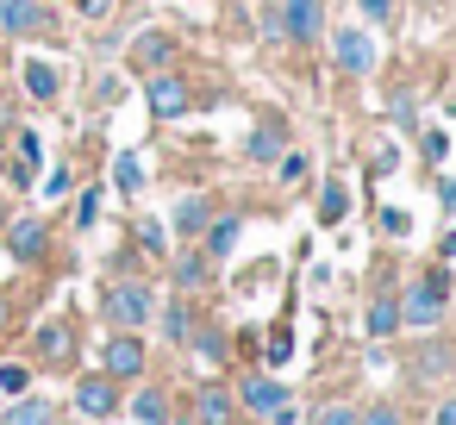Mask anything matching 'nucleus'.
<instances>
[{
  "mask_svg": "<svg viewBox=\"0 0 456 425\" xmlns=\"http://www.w3.org/2000/svg\"><path fill=\"white\" fill-rule=\"evenodd\" d=\"M76 406H82L88 419H113V406H119L113 375H82V381H76Z\"/></svg>",
  "mask_w": 456,
  "mask_h": 425,
  "instance_id": "7",
  "label": "nucleus"
},
{
  "mask_svg": "<svg viewBox=\"0 0 456 425\" xmlns=\"http://www.w3.org/2000/svg\"><path fill=\"white\" fill-rule=\"evenodd\" d=\"M175 225H182V232H207V200H200V194H194V200H182Z\"/></svg>",
  "mask_w": 456,
  "mask_h": 425,
  "instance_id": "22",
  "label": "nucleus"
},
{
  "mask_svg": "<svg viewBox=\"0 0 456 425\" xmlns=\"http://www.w3.org/2000/svg\"><path fill=\"white\" fill-rule=\"evenodd\" d=\"M331 57H338L344 76H369L375 69V38L362 26H344V32H331Z\"/></svg>",
  "mask_w": 456,
  "mask_h": 425,
  "instance_id": "4",
  "label": "nucleus"
},
{
  "mask_svg": "<svg viewBox=\"0 0 456 425\" xmlns=\"http://www.w3.org/2000/svg\"><path fill=\"white\" fill-rule=\"evenodd\" d=\"M313 425H356V413H350V406H325Z\"/></svg>",
  "mask_w": 456,
  "mask_h": 425,
  "instance_id": "30",
  "label": "nucleus"
},
{
  "mask_svg": "<svg viewBox=\"0 0 456 425\" xmlns=\"http://www.w3.org/2000/svg\"><path fill=\"white\" fill-rule=\"evenodd\" d=\"M13 425H51V406L45 400H20L13 406Z\"/></svg>",
  "mask_w": 456,
  "mask_h": 425,
  "instance_id": "26",
  "label": "nucleus"
},
{
  "mask_svg": "<svg viewBox=\"0 0 456 425\" xmlns=\"http://www.w3.org/2000/svg\"><path fill=\"white\" fill-rule=\"evenodd\" d=\"M45 219H13L7 225V250H13V263H38L45 257Z\"/></svg>",
  "mask_w": 456,
  "mask_h": 425,
  "instance_id": "9",
  "label": "nucleus"
},
{
  "mask_svg": "<svg viewBox=\"0 0 456 425\" xmlns=\"http://www.w3.org/2000/svg\"><path fill=\"white\" fill-rule=\"evenodd\" d=\"M238 232H244L238 219H219V225H207V257H213V263H219V257H232V250H238Z\"/></svg>",
  "mask_w": 456,
  "mask_h": 425,
  "instance_id": "16",
  "label": "nucleus"
},
{
  "mask_svg": "<svg viewBox=\"0 0 456 425\" xmlns=\"http://www.w3.org/2000/svg\"><path fill=\"white\" fill-rule=\"evenodd\" d=\"M400 331V300L394 294H375L369 300V338H394Z\"/></svg>",
  "mask_w": 456,
  "mask_h": 425,
  "instance_id": "14",
  "label": "nucleus"
},
{
  "mask_svg": "<svg viewBox=\"0 0 456 425\" xmlns=\"http://www.w3.org/2000/svg\"><path fill=\"white\" fill-rule=\"evenodd\" d=\"M238 400H244V413H256V419H275V413L288 406V388H281L275 375H250V381L238 388Z\"/></svg>",
  "mask_w": 456,
  "mask_h": 425,
  "instance_id": "6",
  "label": "nucleus"
},
{
  "mask_svg": "<svg viewBox=\"0 0 456 425\" xmlns=\"http://www.w3.org/2000/svg\"><path fill=\"white\" fill-rule=\"evenodd\" d=\"M138 238H144V250H169V232H163L157 219H144V225H138Z\"/></svg>",
  "mask_w": 456,
  "mask_h": 425,
  "instance_id": "27",
  "label": "nucleus"
},
{
  "mask_svg": "<svg viewBox=\"0 0 456 425\" xmlns=\"http://www.w3.org/2000/svg\"><path fill=\"white\" fill-rule=\"evenodd\" d=\"M0 232H7V207H0Z\"/></svg>",
  "mask_w": 456,
  "mask_h": 425,
  "instance_id": "40",
  "label": "nucleus"
},
{
  "mask_svg": "<svg viewBox=\"0 0 456 425\" xmlns=\"http://www.w3.org/2000/svg\"><path fill=\"white\" fill-rule=\"evenodd\" d=\"M20 76H26V94H32V101H57V94H63V76H57V63H45V57H32Z\"/></svg>",
  "mask_w": 456,
  "mask_h": 425,
  "instance_id": "12",
  "label": "nucleus"
},
{
  "mask_svg": "<svg viewBox=\"0 0 456 425\" xmlns=\"http://www.w3.org/2000/svg\"><path fill=\"white\" fill-rule=\"evenodd\" d=\"M238 419V400L225 394V388H200V400H194V425H232Z\"/></svg>",
  "mask_w": 456,
  "mask_h": 425,
  "instance_id": "11",
  "label": "nucleus"
},
{
  "mask_svg": "<svg viewBox=\"0 0 456 425\" xmlns=\"http://www.w3.org/2000/svg\"><path fill=\"white\" fill-rule=\"evenodd\" d=\"M281 157V132H256L250 138V163H275Z\"/></svg>",
  "mask_w": 456,
  "mask_h": 425,
  "instance_id": "21",
  "label": "nucleus"
},
{
  "mask_svg": "<svg viewBox=\"0 0 456 425\" xmlns=\"http://www.w3.org/2000/svg\"><path fill=\"white\" fill-rule=\"evenodd\" d=\"M51 26L57 20H51L45 0H0V32H7V38H38Z\"/></svg>",
  "mask_w": 456,
  "mask_h": 425,
  "instance_id": "3",
  "label": "nucleus"
},
{
  "mask_svg": "<svg viewBox=\"0 0 456 425\" xmlns=\"http://www.w3.org/2000/svg\"><path fill=\"white\" fill-rule=\"evenodd\" d=\"M356 425H400V413L394 406H369V413H356Z\"/></svg>",
  "mask_w": 456,
  "mask_h": 425,
  "instance_id": "28",
  "label": "nucleus"
},
{
  "mask_svg": "<svg viewBox=\"0 0 456 425\" xmlns=\"http://www.w3.org/2000/svg\"><path fill=\"white\" fill-rule=\"evenodd\" d=\"M76 7H82L88 20H107V13H113V0H76Z\"/></svg>",
  "mask_w": 456,
  "mask_h": 425,
  "instance_id": "35",
  "label": "nucleus"
},
{
  "mask_svg": "<svg viewBox=\"0 0 456 425\" xmlns=\"http://www.w3.org/2000/svg\"><path fill=\"white\" fill-rule=\"evenodd\" d=\"M288 350H294V338H288V331H275V338H269V363H288Z\"/></svg>",
  "mask_w": 456,
  "mask_h": 425,
  "instance_id": "32",
  "label": "nucleus"
},
{
  "mask_svg": "<svg viewBox=\"0 0 456 425\" xmlns=\"http://www.w3.org/2000/svg\"><path fill=\"white\" fill-rule=\"evenodd\" d=\"M344 213H350V194H344V182H331V188L319 194V219H325V225H338Z\"/></svg>",
  "mask_w": 456,
  "mask_h": 425,
  "instance_id": "17",
  "label": "nucleus"
},
{
  "mask_svg": "<svg viewBox=\"0 0 456 425\" xmlns=\"http://www.w3.org/2000/svg\"><path fill=\"white\" fill-rule=\"evenodd\" d=\"M94 213H101V188H88V194H82V225H94Z\"/></svg>",
  "mask_w": 456,
  "mask_h": 425,
  "instance_id": "34",
  "label": "nucleus"
},
{
  "mask_svg": "<svg viewBox=\"0 0 456 425\" xmlns=\"http://www.w3.org/2000/svg\"><path fill=\"white\" fill-rule=\"evenodd\" d=\"M13 138H20V169L32 176V169H38V157H45V144H38V132H13Z\"/></svg>",
  "mask_w": 456,
  "mask_h": 425,
  "instance_id": "25",
  "label": "nucleus"
},
{
  "mask_svg": "<svg viewBox=\"0 0 456 425\" xmlns=\"http://www.w3.org/2000/svg\"><path fill=\"white\" fill-rule=\"evenodd\" d=\"M169 57H175V32H157V26H151V32L138 38V69H151V76H157Z\"/></svg>",
  "mask_w": 456,
  "mask_h": 425,
  "instance_id": "13",
  "label": "nucleus"
},
{
  "mask_svg": "<svg viewBox=\"0 0 456 425\" xmlns=\"http://www.w3.org/2000/svg\"><path fill=\"white\" fill-rule=\"evenodd\" d=\"M437 200H444V207L456 213V176H444V182H437Z\"/></svg>",
  "mask_w": 456,
  "mask_h": 425,
  "instance_id": "36",
  "label": "nucleus"
},
{
  "mask_svg": "<svg viewBox=\"0 0 456 425\" xmlns=\"http://www.w3.org/2000/svg\"><path fill=\"white\" fill-rule=\"evenodd\" d=\"M119 94H126V88H119V82H113V76H107V82H101V88H94V101H101V107H113V101H119Z\"/></svg>",
  "mask_w": 456,
  "mask_h": 425,
  "instance_id": "33",
  "label": "nucleus"
},
{
  "mask_svg": "<svg viewBox=\"0 0 456 425\" xmlns=\"http://www.w3.org/2000/svg\"><path fill=\"white\" fill-rule=\"evenodd\" d=\"M281 32L300 38V45L325 38V0H288V7H281Z\"/></svg>",
  "mask_w": 456,
  "mask_h": 425,
  "instance_id": "5",
  "label": "nucleus"
},
{
  "mask_svg": "<svg viewBox=\"0 0 456 425\" xmlns=\"http://www.w3.org/2000/svg\"><path fill=\"white\" fill-rule=\"evenodd\" d=\"M437 257H444V263H456V232H444V244H437Z\"/></svg>",
  "mask_w": 456,
  "mask_h": 425,
  "instance_id": "37",
  "label": "nucleus"
},
{
  "mask_svg": "<svg viewBox=\"0 0 456 425\" xmlns=\"http://www.w3.org/2000/svg\"><path fill=\"white\" fill-rule=\"evenodd\" d=\"M69 188H76V176H69V169H51V182H45V194H69Z\"/></svg>",
  "mask_w": 456,
  "mask_h": 425,
  "instance_id": "31",
  "label": "nucleus"
},
{
  "mask_svg": "<svg viewBox=\"0 0 456 425\" xmlns=\"http://www.w3.org/2000/svg\"><path fill=\"white\" fill-rule=\"evenodd\" d=\"M113 182H119V188H126V194H138V188H144V163H138V157H132V151H126V157H119V163H113Z\"/></svg>",
  "mask_w": 456,
  "mask_h": 425,
  "instance_id": "19",
  "label": "nucleus"
},
{
  "mask_svg": "<svg viewBox=\"0 0 456 425\" xmlns=\"http://www.w3.org/2000/svg\"><path fill=\"white\" fill-rule=\"evenodd\" d=\"M207 275H213V257H182L175 263V282L182 288H207Z\"/></svg>",
  "mask_w": 456,
  "mask_h": 425,
  "instance_id": "18",
  "label": "nucleus"
},
{
  "mask_svg": "<svg viewBox=\"0 0 456 425\" xmlns=\"http://www.w3.org/2000/svg\"><path fill=\"white\" fill-rule=\"evenodd\" d=\"M0 325H7V300H0Z\"/></svg>",
  "mask_w": 456,
  "mask_h": 425,
  "instance_id": "39",
  "label": "nucleus"
},
{
  "mask_svg": "<svg viewBox=\"0 0 456 425\" xmlns=\"http://www.w3.org/2000/svg\"><path fill=\"white\" fill-rule=\"evenodd\" d=\"M444 306H450V269L437 263V269H425V275L412 282V294L400 300V319H406V325H437Z\"/></svg>",
  "mask_w": 456,
  "mask_h": 425,
  "instance_id": "1",
  "label": "nucleus"
},
{
  "mask_svg": "<svg viewBox=\"0 0 456 425\" xmlns=\"http://www.w3.org/2000/svg\"><path fill=\"white\" fill-rule=\"evenodd\" d=\"M163 338H175V344L188 338V306H182V300H169V306H163Z\"/></svg>",
  "mask_w": 456,
  "mask_h": 425,
  "instance_id": "23",
  "label": "nucleus"
},
{
  "mask_svg": "<svg viewBox=\"0 0 456 425\" xmlns=\"http://www.w3.org/2000/svg\"><path fill=\"white\" fill-rule=\"evenodd\" d=\"M437 425H456V400H444V406H437Z\"/></svg>",
  "mask_w": 456,
  "mask_h": 425,
  "instance_id": "38",
  "label": "nucleus"
},
{
  "mask_svg": "<svg viewBox=\"0 0 456 425\" xmlns=\"http://www.w3.org/2000/svg\"><path fill=\"white\" fill-rule=\"evenodd\" d=\"M356 7H362V20H375V26L394 20V0H356Z\"/></svg>",
  "mask_w": 456,
  "mask_h": 425,
  "instance_id": "29",
  "label": "nucleus"
},
{
  "mask_svg": "<svg viewBox=\"0 0 456 425\" xmlns=\"http://www.w3.org/2000/svg\"><path fill=\"white\" fill-rule=\"evenodd\" d=\"M151 313H157V294H151L144 282H113V288H107V319H113L119 331L144 325Z\"/></svg>",
  "mask_w": 456,
  "mask_h": 425,
  "instance_id": "2",
  "label": "nucleus"
},
{
  "mask_svg": "<svg viewBox=\"0 0 456 425\" xmlns=\"http://www.w3.org/2000/svg\"><path fill=\"white\" fill-rule=\"evenodd\" d=\"M151 113L157 119H175V113H188V82L182 76H151Z\"/></svg>",
  "mask_w": 456,
  "mask_h": 425,
  "instance_id": "8",
  "label": "nucleus"
},
{
  "mask_svg": "<svg viewBox=\"0 0 456 425\" xmlns=\"http://www.w3.org/2000/svg\"><path fill=\"white\" fill-rule=\"evenodd\" d=\"M101 363H107V375H113V381H119V375H138V369H144V344H138L132 331H119V338H107Z\"/></svg>",
  "mask_w": 456,
  "mask_h": 425,
  "instance_id": "10",
  "label": "nucleus"
},
{
  "mask_svg": "<svg viewBox=\"0 0 456 425\" xmlns=\"http://www.w3.org/2000/svg\"><path fill=\"white\" fill-rule=\"evenodd\" d=\"M38 350L45 356H69V325H45L38 331Z\"/></svg>",
  "mask_w": 456,
  "mask_h": 425,
  "instance_id": "24",
  "label": "nucleus"
},
{
  "mask_svg": "<svg viewBox=\"0 0 456 425\" xmlns=\"http://www.w3.org/2000/svg\"><path fill=\"white\" fill-rule=\"evenodd\" d=\"M32 388V369L26 363H0V394H26Z\"/></svg>",
  "mask_w": 456,
  "mask_h": 425,
  "instance_id": "20",
  "label": "nucleus"
},
{
  "mask_svg": "<svg viewBox=\"0 0 456 425\" xmlns=\"http://www.w3.org/2000/svg\"><path fill=\"white\" fill-rule=\"evenodd\" d=\"M132 419H138V425H175V413H169V394L144 388V394L132 400Z\"/></svg>",
  "mask_w": 456,
  "mask_h": 425,
  "instance_id": "15",
  "label": "nucleus"
}]
</instances>
